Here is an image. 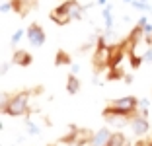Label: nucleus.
<instances>
[{
    "mask_svg": "<svg viewBox=\"0 0 152 146\" xmlns=\"http://www.w3.org/2000/svg\"><path fill=\"white\" fill-rule=\"evenodd\" d=\"M111 137L113 133L109 131V128H99V131H96L94 137H92V140H90L88 146H109V142H111Z\"/></svg>",
    "mask_w": 152,
    "mask_h": 146,
    "instance_id": "nucleus-8",
    "label": "nucleus"
},
{
    "mask_svg": "<svg viewBox=\"0 0 152 146\" xmlns=\"http://www.w3.org/2000/svg\"><path fill=\"white\" fill-rule=\"evenodd\" d=\"M76 2H78V0H64V2H61L57 8H53L51 14H49L51 22H55L57 26H66V23H70V20H72L70 12H72V8H74Z\"/></svg>",
    "mask_w": 152,
    "mask_h": 146,
    "instance_id": "nucleus-4",
    "label": "nucleus"
},
{
    "mask_svg": "<svg viewBox=\"0 0 152 146\" xmlns=\"http://www.w3.org/2000/svg\"><path fill=\"white\" fill-rule=\"evenodd\" d=\"M33 62V57L27 51H16V53H12V64L14 66H22V68H26V66H29Z\"/></svg>",
    "mask_w": 152,
    "mask_h": 146,
    "instance_id": "nucleus-9",
    "label": "nucleus"
},
{
    "mask_svg": "<svg viewBox=\"0 0 152 146\" xmlns=\"http://www.w3.org/2000/svg\"><path fill=\"white\" fill-rule=\"evenodd\" d=\"M26 37H27V43L31 47H43L45 45V31L39 23H31V26L26 29Z\"/></svg>",
    "mask_w": 152,
    "mask_h": 146,
    "instance_id": "nucleus-6",
    "label": "nucleus"
},
{
    "mask_svg": "<svg viewBox=\"0 0 152 146\" xmlns=\"http://www.w3.org/2000/svg\"><path fill=\"white\" fill-rule=\"evenodd\" d=\"M127 146H131V144H127Z\"/></svg>",
    "mask_w": 152,
    "mask_h": 146,
    "instance_id": "nucleus-25",
    "label": "nucleus"
},
{
    "mask_svg": "<svg viewBox=\"0 0 152 146\" xmlns=\"http://www.w3.org/2000/svg\"><path fill=\"white\" fill-rule=\"evenodd\" d=\"M148 146H152V140H150V142H148Z\"/></svg>",
    "mask_w": 152,
    "mask_h": 146,
    "instance_id": "nucleus-24",
    "label": "nucleus"
},
{
    "mask_svg": "<svg viewBox=\"0 0 152 146\" xmlns=\"http://www.w3.org/2000/svg\"><path fill=\"white\" fill-rule=\"evenodd\" d=\"M123 2H127V4H133V0H123Z\"/></svg>",
    "mask_w": 152,
    "mask_h": 146,
    "instance_id": "nucleus-23",
    "label": "nucleus"
},
{
    "mask_svg": "<svg viewBox=\"0 0 152 146\" xmlns=\"http://www.w3.org/2000/svg\"><path fill=\"white\" fill-rule=\"evenodd\" d=\"M111 57H113V45H107L99 37L98 49L94 51V57H92V62H94L96 70H105V68L111 66Z\"/></svg>",
    "mask_w": 152,
    "mask_h": 146,
    "instance_id": "nucleus-2",
    "label": "nucleus"
},
{
    "mask_svg": "<svg viewBox=\"0 0 152 146\" xmlns=\"http://www.w3.org/2000/svg\"><path fill=\"white\" fill-rule=\"evenodd\" d=\"M96 2H98L99 6H107V4H105V0H96Z\"/></svg>",
    "mask_w": 152,
    "mask_h": 146,
    "instance_id": "nucleus-22",
    "label": "nucleus"
},
{
    "mask_svg": "<svg viewBox=\"0 0 152 146\" xmlns=\"http://www.w3.org/2000/svg\"><path fill=\"white\" fill-rule=\"evenodd\" d=\"M0 99H2V101H0V109H2V113H4V109L8 107V103H10V99H12V96H8L6 92H2Z\"/></svg>",
    "mask_w": 152,
    "mask_h": 146,
    "instance_id": "nucleus-17",
    "label": "nucleus"
},
{
    "mask_svg": "<svg viewBox=\"0 0 152 146\" xmlns=\"http://www.w3.org/2000/svg\"><path fill=\"white\" fill-rule=\"evenodd\" d=\"M109 146H127L125 134H123V133H113V137H111V142H109Z\"/></svg>",
    "mask_w": 152,
    "mask_h": 146,
    "instance_id": "nucleus-13",
    "label": "nucleus"
},
{
    "mask_svg": "<svg viewBox=\"0 0 152 146\" xmlns=\"http://www.w3.org/2000/svg\"><path fill=\"white\" fill-rule=\"evenodd\" d=\"M8 68H10V64H8V62H2V76H6V74H8Z\"/></svg>",
    "mask_w": 152,
    "mask_h": 146,
    "instance_id": "nucleus-20",
    "label": "nucleus"
},
{
    "mask_svg": "<svg viewBox=\"0 0 152 146\" xmlns=\"http://www.w3.org/2000/svg\"><path fill=\"white\" fill-rule=\"evenodd\" d=\"M78 70H80V64H74V66H72V74H76Z\"/></svg>",
    "mask_w": 152,
    "mask_h": 146,
    "instance_id": "nucleus-21",
    "label": "nucleus"
},
{
    "mask_svg": "<svg viewBox=\"0 0 152 146\" xmlns=\"http://www.w3.org/2000/svg\"><path fill=\"white\" fill-rule=\"evenodd\" d=\"M142 58H144V62H148V64L152 62V45L148 47V51H146V53L142 55Z\"/></svg>",
    "mask_w": 152,
    "mask_h": 146,
    "instance_id": "nucleus-19",
    "label": "nucleus"
},
{
    "mask_svg": "<svg viewBox=\"0 0 152 146\" xmlns=\"http://www.w3.org/2000/svg\"><path fill=\"white\" fill-rule=\"evenodd\" d=\"M55 64H57V66H64V64H70V57H68L66 51H58L57 57H55Z\"/></svg>",
    "mask_w": 152,
    "mask_h": 146,
    "instance_id": "nucleus-12",
    "label": "nucleus"
},
{
    "mask_svg": "<svg viewBox=\"0 0 152 146\" xmlns=\"http://www.w3.org/2000/svg\"><path fill=\"white\" fill-rule=\"evenodd\" d=\"M84 8H86V6H80L78 2H76V4H74V8H72V12H70L72 20H80L82 16H84Z\"/></svg>",
    "mask_w": 152,
    "mask_h": 146,
    "instance_id": "nucleus-14",
    "label": "nucleus"
},
{
    "mask_svg": "<svg viewBox=\"0 0 152 146\" xmlns=\"http://www.w3.org/2000/svg\"><path fill=\"white\" fill-rule=\"evenodd\" d=\"M26 127H27V133H29V134H39V127H37L31 119L26 121Z\"/></svg>",
    "mask_w": 152,
    "mask_h": 146,
    "instance_id": "nucleus-16",
    "label": "nucleus"
},
{
    "mask_svg": "<svg viewBox=\"0 0 152 146\" xmlns=\"http://www.w3.org/2000/svg\"><path fill=\"white\" fill-rule=\"evenodd\" d=\"M51 146H53V144H51Z\"/></svg>",
    "mask_w": 152,
    "mask_h": 146,
    "instance_id": "nucleus-26",
    "label": "nucleus"
},
{
    "mask_svg": "<svg viewBox=\"0 0 152 146\" xmlns=\"http://www.w3.org/2000/svg\"><path fill=\"white\" fill-rule=\"evenodd\" d=\"M26 35V29H22V27H20V29H16L12 33V39H10V45H18L20 41H22V37Z\"/></svg>",
    "mask_w": 152,
    "mask_h": 146,
    "instance_id": "nucleus-15",
    "label": "nucleus"
},
{
    "mask_svg": "<svg viewBox=\"0 0 152 146\" xmlns=\"http://www.w3.org/2000/svg\"><path fill=\"white\" fill-rule=\"evenodd\" d=\"M109 107L113 111H117V113H121V115L133 117L139 111V99L134 96H123V97H117V99H111Z\"/></svg>",
    "mask_w": 152,
    "mask_h": 146,
    "instance_id": "nucleus-3",
    "label": "nucleus"
},
{
    "mask_svg": "<svg viewBox=\"0 0 152 146\" xmlns=\"http://www.w3.org/2000/svg\"><path fill=\"white\" fill-rule=\"evenodd\" d=\"M102 115H103V119H105V123L113 125V127H117V128H123V127H127V125H131V119H133V117H129V115H121V113L113 111L109 105L102 111Z\"/></svg>",
    "mask_w": 152,
    "mask_h": 146,
    "instance_id": "nucleus-5",
    "label": "nucleus"
},
{
    "mask_svg": "<svg viewBox=\"0 0 152 146\" xmlns=\"http://www.w3.org/2000/svg\"><path fill=\"white\" fill-rule=\"evenodd\" d=\"M29 97H31V92H26V90L14 93L12 99H10V103H8V107L4 109L2 115H10V117L26 115L27 111H29Z\"/></svg>",
    "mask_w": 152,
    "mask_h": 146,
    "instance_id": "nucleus-1",
    "label": "nucleus"
},
{
    "mask_svg": "<svg viewBox=\"0 0 152 146\" xmlns=\"http://www.w3.org/2000/svg\"><path fill=\"white\" fill-rule=\"evenodd\" d=\"M10 10H14V4L8 2V0H4V2H2V14H8Z\"/></svg>",
    "mask_w": 152,
    "mask_h": 146,
    "instance_id": "nucleus-18",
    "label": "nucleus"
},
{
    "mask_svg": "<svg viewBox=\"0 0 152 146\" xmlns=\"http://www.w3.org/2000/svg\"><path fill=\"white\" fill-rule=\"evenodd\" d=\"M150 23H152V22H150Z\"/></svg>",
    "mask_w": 152,
    "mask_h": 146,
    "instance_id": "nucleus-27",
    "label": "nucleus"
},
{
    "mask_svg": "<svg viewBox=\"0 0 152 146\" xmlns=\"http://www.w3.org/2000/svg\"><path fill=\"white\" fill-rule=\"evenodd\" d=\"M66 92L70 93V96L80 92V80L76 78V74H72V72L66 76Z\"/></svg>",
    "mask_w": 152,
    "mask_h": 146,
    "instance_id": "nucleus-10",
    "label": "nucleus"
},
{
    "mask_svg": "<svg viewBox=\"0 0 152 146\" xmlns=\"http://www.w3.org/2000/svg\"><path fill=\"white\" fill-rule=\"evenodd\" d=\"M103 22H105V31H113V6H103L102 10Z\"/></svg>",
    "mask_w": 152,
    "mask_h": 146,
    "instance_id": "nucleus-11",
    "label": "nucleus"
},
{
    "mask_svg": "<svg viewBox=\"0 0 152 146\" xmlns=\"http://www.w3.org/2000/svg\"><path fill=\"white\" fill-rule=\"evenodd\" d=\"M131 131H133V134L134 137H144V134L150 131V123H148V119L146 117H142V115H133V119H131Z\"/></svg>",
    "mask_w": 152,
    "mask_h": 146,
    "instance_id": "nucleus-7",
    "label": "nucleus"
}]
</instances>
